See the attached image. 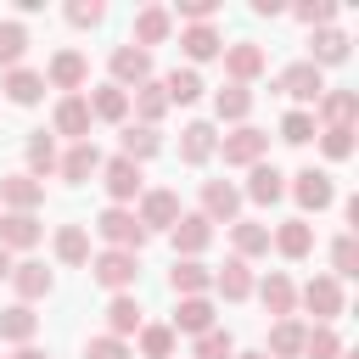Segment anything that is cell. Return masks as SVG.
I'll return each mask as SVG.
<instances>
[{
	"instance_id": "1",
	"label": "cell",
	"mask_w": 359,
	"mask_h": 359,
	"mask_svg": "<svg viewBox=\"0 0 359 359\" xmlns=\"http://www.w3.org/2000/svg\"><path fill=\"white\" fill-rule=\"evenodd\" d=\"M95 236H101L112 252H140V241H146V230H140L135 208H107V213L95 219Z\"/></svg>"
},
{
	"instance_id": "2",
	"label": "cell",
	"mask_w": 359,
	"mask_h": 359,
	"mask_svg": "<svg viewBox=\"0 0 359 359\" xmlns=\"http://www.w3.org/2000/svg\"><path fill=\"white\" fill-rule=\"evenodd\" d=\"M90 275L118 297V292H129V286L140 280V258H135V252H112V247H107V252H95V258H90Z\"/></svg>"
},
{
	"instance_id": "3",
	"label": "cell",
	"mask_w": 359,
	"mask_h": 359,
	"mask_svg": "<svg viewBox=\"0 0 359 359\" xmlns=\"http://www.w3.org/2000/svg\"><path fill=\"white\" fill-rule=\"evenodd\" d=\"M297 303L314 314V325H331V320L342 314V280H331V275H314V280L297 292Z\"/></svg>"
},
{
	"instance_id": "4",
	"label": "cell",
	"mask_w": 359,
	"mask_h": 359,
	"mask_svg": "<svg viewBox=\"0 0 359 359\" xmlns=\"http://www.w3.org/2000/svg\"><path fill=\"white\" fill-rule=\"evenodd\" d=\"M275 90H280V95H292L297 107H309V101H320V95H325V73H320L314 62H292V67L275 79Z\"/></svg>"
},
{
	"instance_id": "5",
	"label": "cell",
	"mask_w": 359,
	"mask_h": 359,
	"mask_svg": "<svg viewBox=\"0 0 359 359\" xmlns=\"http://www.w3.org/2000/svg\"><path fill=\"white\" fill-rule=\"evenodd\" d=\"M219 151H224V163H236V168H252V163H264V151H269V135H264V129H252V123H241L236 135H219Z\"/></svg>"
},
{
	"instance_id": "6",
	"label": "cell",
	"mask_w": 359,
	"mask_h": 359,
	"mask_svg": "<svg viewBox=\"0 0 359 359\" xmlns=\"http://www.w3.org/2000/svg\"><path fill=\"white\" fill-rule=\"evenodd\" d=\"M292 196H297L303 213H320V208L337 202V185H331L325 168H297V174H292Z\"/></svg>"
},
{
	"instance_id": "7",
	"label": "cell",
	"mask_w": 359,
	"mask_h": 359,
	"mask_svg": "<svg viewBox=\"0 0 359 359\" xmlns=\"http://www.w3.org/2000/svg\"><path fill=\"white\" fill-rule=\"evenodd\" d=\"M146 79H151V50L118 45V50H112V79H107V84H118V90H140Z\"/></svg>"
},
{
	"instance_id": "8",
	"label": "cell",
	"mask_w": 359,
	"mask_h": 359,
	"mask_svg": "<svg viewBox=\"0 0 359 359\" xmlns=\"http://www.w3.org/2000/svg\"><path fill=\"white\" fill-rule=\"evenodd\" d=\"M101 185H107L112 208L135 202V196H140V163H129V157H112V163H101Z\"/></svg>"
},
{
	"instance_id": "9",
	"label": "cell",
	"mask_w": 359,
	"mask_h": 359,
	"mask_svg": "<svg viewBox=\"0 0 359 359\" xmlns=\"http://www.w3.org/2000/svg\"><path fill=\"white\" fill-rule=\"evenodd\" d=\"M236 213H241V191L230 180H208L202 185V219L208 224H236Z\"/></svg>"
},
{
	"instance_id": "10",
	"label": "cell",
	"mask_w": 359,
	"mask_h": 359,
	"mask_svg": "<svg viewBox=\"0 0 359 359\" xmlns=\"http://www.w3.org/2000/svg\"><path fill=\"white\" fill-rule=\"evenodd\" d=\"M219 56H224L230 84H252V79L264 73V45H252V39H236V45H224Z\"/></svg>"
},
{
	"instance_id": "11",
	"label": "cell",
	"mask_w": 359,
	"mask_h": 359,
	"mask_svg": "<svg viewBox=\"0 0 359 359\" xmlns=\"http://www.w3.org/2000/svg\"><path fill=\"white\" fill-rule=\"evenodd\" d=\"M56 174H62L67 185H84L90 174H101V151H95V140H73V146L56 157Z\"/></svg>"
},
{
	"instance_id": "12",
	"label": "cell",
	"mask_w": 359,
	"mask_h": 359,
	"mask_svg": "<svg viewBox=\"0 0 359 359\" xmlns=\"http://www.w3.org/2000/svg\"><path fill=\"white\" fill-rule=\"evenodd\" d=\"M168 286H174V297H208V292H213V269H208L202 258H174Z\"/></svg>"
},
{
	"instance_id": "13",
	"label": "cell",
	"mask_w": 359,
	"mask_h": 359,
	"mask_svg": "<svg viewBox=\"0 0 359 359\" xmlns=\"http://www.w3.org/2000/svg\"><path fill=\"white\" fill-rule=\"evenodd\" d=\"M252 292H258V303H264V309H269L275 320H292V309H297V286H292V275L269 269V275H264V280H258Z\"/></svg>"
},
{
	"instance_id": "14",
	"label": "cell",
	"mask_w": 359,
	"mask_h": 359,
	"mask_svg": "<svg viewBox=\"0 0 359 359\" xmlns=\"http://www.w3.org/2000/svg\"><path fill=\"white\" fill-rule=\"evenodd\" d=\"M168 28H174V11H168V6H140V11H135V39H129V45H135V50H151V45L168 39Z\"/></svg>"
},
{
	"instance_id": "15",
	"label": "cell",
	"mask_w": 359,
	"mask_h": 359,
	"mask_svg": "<svg viewBox=\"0 0 359 359\" xmlns=\"http://www.w3.org/2000/svg\"><path fill=\"white\" fill-rule=\"evenodd\" d=\"M84 79H90V62H84L79 50H56L50 67H45V84H56V90H67V95H79Z\"/></svg>"
},
{
	"instance_id": "16",
	"label": "cell",
	"mask_w": 359,
	"mask_h": 359,
	"mask_svg": "<svg viewBox=\"0 0 359 359\" xmlns=\"http://www.w3.org/2000/svg\"><path fill=\"white\" fill-rule=\"evenodd\" d=\"M0 202H6V213H34L45 202V185L34 174H6L0 180Z\"/></svg>"
},
{
	"instance_id": "17",
	"label": "cell",
	"mask_w": 359,
	"mask_h": 359,
	"mask_svg": "<svg viewBox=\"0 0 359 359\" xmlns=\"http://www.w3.org/2000/svg\"><path fill=\"white\" fill-rule=\"evenodd\" d=\"M135 219H140V230H174L180 224V196L174 191H146Z\"/></svg>"
},
{
	"instance_id": "18",
	"label": "cell",
	"mask_w": 359,
	"mask_h": 359,
	"mask_svg": "<svg viewBox=\"0 0 359 359\" xmlns=\"http://www.w3.org/2000/svg\"><path fill=\"white\" fill-rule=\"evenodd\" d=\"M39 236H45V224L34 213H0V247L6 252H28V247H39Z\"/></svg>"
},
{
	"instance_id": "19",
	"label": "cell",
	"mask_w": 359,
	"mask_h": 359,
	"mask_svg": "<svg viewBox=\"0 0 359 359\" xmlns=\"http://www.w3.org/2000/svg\"><path fill=\"white\" fill-rule=\"evenodd\" d=\"M269 247H275L280 258H309V247H314V224H309V219H286V224L269 230Z\"/></svg>"
},
{
	"instance_id": "20",
	"label": "cell",
	"mask_w": 359,
	"mask_h": 359,
	"mask_svg": "<svg viewBox=\"0 0 359 359\" xmlns=\"http://www.w3.org/2000/svg\"><path fill=\"white\" fill-rule=\"evenodd\" d=\"M11 286H17V297H22V303H39V297H50V286H56V275H50L45 264H34V258H22V264H11Z\"/></svg>"
},
{
	"instance_id": "21",
	"label": "cell",
	"mask_w": 359,
	"mask_h": 359,
	"mask_svg": "<svg viewBox=\"0 0 359 359\" xmlns=\"http://www.w3.org/2000/svg\"><path fill=\"white\" fill-rule=\"evenodd\" d=\"M90 101L84 95H62L56 101V135H67V140H90Z\"/></svg>"
},
{
	"instance_id": "22",
	"label": "cell",
	"mask_w": 359,
	"mask_h": 359,
	"mask_svg": "<svg viewBox=\"0 0 359 359\" xmlns=\"http://www.w3.org/2000/svg\"><path fill=\"white\" fill-rule=\"evenodd\" d=\"M168 236H174V252H180V258H196V252L213 241V224H208L202 213H180V224H174Z\"/></svg>"
},
{
	"instance_id": "23",
	"label": "cell",
	"mask_w": 359,
	"mask_h": 359,
	"mask_svg": "<svg viewBox=\"0 0 359 359\" xmlns=\"http://www.w3.org/2000/svg\"><path fill=\"white\" fill-rule=\"evenodd\" d=\"M0 90H6L11 107H34V101L45 95V73H34V67H11V73L0 79Z\"/></svg>"
},
{
	"instance_id": "24",
	"label": "cell",
	"mask_w": 359,
	"mask_h": 359,
	"mask_svg": "<svg viewBox=\"0 0 359 359\" xmlns=\"http://www.w3.org/2000/svg\"><path fill=\"white\" fill-rule=\"evenodd\" d=\"M84 101H90V118H101V123H123L129 118V90H118V84H95Z\"/></svg>"
},
{
	"instance_id": "25",
	"label": "cell",
	"mask_w": 359,
	"mask_h": 359,
	"mask_svg": "<svg viewBox=\"0 0 359 359\" xmlns=\"http://www.w3.org/2000/svg\"><path fill=\"white\" fill-rule=\"evenodd\" d=\"M314 107H320L325 129H353V118H359V95L353 90H325Z\"/></svg>"
},
{
	"instance_id": "26",
	"label": "cell",
	"mask_w": 359,
	"mask_h": 359,
	"mask_svg": "<svg viewBox=\"0 0 359 359\" xmlns=\"http://www.w3.org/2000/svg\"><path fill=\"white\" fill-rule=\"evenodd\" d=\"M213 292H219L224 303H241V297H252V269H247L241 258H224V269H213Z\"/></svg>"
},
{
	"instance_id": "27",
	"label": "cell",
	"mask_w": 359,
	"mask_h": 359,
	"mask_svg": "<svg viewBox=\"0 0 359 359\" xmlns=\"http://www.w3.org/2000/svg\"><path fill=\"white\" fill-rule=\"evenodd\" d=\"M202 337V331H213V297H180V309H174V337Z\"/></svg>"
},
{
	"instance_id": "28",
	"label": "cell",
	"mask_w": 359,
	"mask_h": 359,
	"mask_svg": "<svg viewBox=\"0 0 359 359\" xmlns=\"http://www.w3.org/2000/svg\"><path fill=\"white\" fill-rule=\"evenodd\" d=\"M34 331H39V314H34L28 303H11V309H0V342H17V348H28V342H34Z\"/></svg>"
},
{
	"instance_id": "29",
	"label": "cell",
	"mask_w": 359,
	"mask_h": 359,
	"mask_svg": "<svg viewBox=\"0 0 359 359\" xmlns=\"http://www.w3.org/2000/svg\"><path fill=\"white\" fill-rule=\"evenodd\" d=\"M213 151H219L213 123H185V129H180V163H208Z\"/></svg>"
},
{
	"instance_id": "30",
	"label": "cell",
	"mask_w": 359,
	"mask_h": 359,
	"mask_svg": "<svg viewBox=\"0 0 359 359\" xmlns=\"http://www.w3.org/2000/svg\"><path fill=\"white\" fill-rule=\"evenodd\" d=\"M247 196L264 202V208L280 202V196H286V174H280L275 163H252V174H247Z\"/></svg>"
},
{
	"instance_id": "31",
	"label": "cell",
	"mask_w": 359,
	"mask_h": 359,
	"mask_svg": "<svg viewBox=\"0 0 359 359\" xmlns=\"http://www.w3.org/2000/svg\"><path fill=\"white\" fill-rule=\"evenodd\" d=\"M140 325H146V320H140V303H135L129 292H118V297L107 303V337H118V342H123V337H135Z\"/></svg>"
},
{
	"instance_id": "32",
	"label": "cell",
	"mask_w": 359,
	"mask_h": 359,
	"mask_svg": "<svg viewBox=\"0 0 359 359\" xmlns=\"http://www.w3.org/2000/svg\"><path fill=\"white\" fill-rule=\"evenodd\" d=\"M180 45H185V56H191V62H213V56L224 50V39H219V28H213V22H191V28L180 34Z\"/></svg>"
},
{
	"instance_id": "33",
	"label": "cell",
	"mask_w": 359,
	"mask_h": 359,
	"mask_svg": "<svg viewBox=\"0 0 359 359\" xmlns=\"http://www.w3.org/2000/svg\"><path fill=\"white\" fill-rule=\"evenodd\" d=\"M230 241H236V258L247 264V258L269 252V224H258V219H236V224H230Z\"/></svg>"
},
{
	"instance_id": "34",
	"label": "cell",
	"mask_w": 359,
	"mask_h": 359,
	"mask_svg": "<svg viewBox=\"0 0 359 359\" xmlns=\"http://www.w3.org/2000/svg\"><path fill=\"white\" fill-rule=\"evenodd\" d=\"M118 157H129V163H146V157H157L163 151V140H157V129H146V123H129L123 135H118Z\"/></svg>"
},
{
	"instance_id": "35",
	"label": "cell",
	"mask_w": 359,
	"mask_h": 359,
	"mask_svg": "<svg viewBox=\"0 0 359 359\" xmlns=\"http://www.w3.org/2000/svg\"><path fill=\"white\" fill-rule=\"evenodd\" d=\"M303 331H309L303 320H275L269 325V353L275 359H303Z\"/></svg>"
},
{
	"instance_id": "36",
	"label": "cell",
	"mask_w": 359,
	"mask_h": 359,
	"mask_svg": "<svg viewBox=\"0 0 359 359\" xmlns=\"http://www.w3.org/2000/svg\"><path fill=\"white\" fill-rule=\"evenodd\" d=\"M314 67H337V62H348V34L342 28H314V56H309Z\"/></svg>"
},
{
	"instance_id": "37",
	"label": "cell",
	"mask_w": 359,
	"mask_h": 359,
	"mask_svg": "<svg viewBox=\"0 0 359 359\" xmlns=\"http://www.w3.org/2000/svg\"><path fill=\"white\" fill-rule=\"evenodd\" d=\"M213 112H219L224 123H241V118L252 112V90H247V84H224V90H213Z\"/></svg>"
},
{
	"instance_id": "38",
	"label": "cell",
	"mask_w": 359,
	"mask_h": 359,
	"mask_svg": "<svg viewBox=\"0 0 359 359\" xmlns=\"http://www.w3.org/2000/svg\"><path fill=\"white\" fill-rule=\"evenodd\" d=\"M56 258L73 264V269L90 264V236H84V224H62V230H56Z\"/></svg>"
},
{
	"instance_id": "39",
	"label": "cell",
	"mask_w": 359,
	"mask_h": 359,
	"mask_svg": "<svg viewBox=\"0 0 359 359\" xmlns=\"http://www.w3.org/2000/svg\"><path fill=\"white\" fill-rule=\"evenodd\" d=\"M163 95H168V107H191V101L202 95V79H196V67H174V73L163 79Z\"/></svg>"
},
{
	"instance_id": "40",
	"label": "cell",
	"mask_w": 359,
	"mask_h": 359,
	"mask_svg": "<svg viewBox=\"0 0 359 359\" xmlns=\"http://www.w3.org/2000/svg\"><path fill=\"white\" fill-rule=\"evenodd\" d=\"M129 107H135V112H140V123L151 129V123H157V118L168 112V95H163V84H157V79H146V84H140V90L129 95Z\"/></svg>"
},
{
	"instance_id": "41",
	"label": "cell",
	"mask_w": 359,
	"mask_h": 359,
	"mask_svg": "<svg viewBox=\"0 0 359 359\" xmlns=\"http://www.w3.org/2000/svg\"><path fill=\"white\" fill-rule=\"evenodd\" d=\"M28 174L45 185V174H56V140L39 129V135H28Z\"/></svg>"
},
{
	"instance_id": "42",
	"label": "cell",
	"mask_w": 359,
	"mask_h": 359,
	"mask_svg": "<svg viewBox=\"0 0 359 359\" xmlns=\"http://www.w3.org/2000/svg\"><path fill=\"white\" fill-rule=\"evenodd\" d=\"M359 275V236L348 230V236H337V247H331V280H353Z\"/></svg>"
},
{
	"instance_id": "43",
	"label": "cell",
	"mask_w": 359,
	"mask_h": 359,
	"mask_svg": "<svg viewBox=\"0 0 359 359\" xmlns=\"http://www.w3.org/2000/svg\"><path fill=\"white\" fill-rule=\"evenodd\" d=\"M303 359H342V337L331 325H309L303 331Z\"/></svg>"
},
{
	"instance_id": "44",
	"label": "cell",
	"mask_w": 359,
	"mask_h": 359,
	"mask_svg": "<svg viewBox=\"0 0 359 359\" xmlns=\"http://www.w3.org/2000/svg\"><path fill=\"white\" fill-rule=\"evenodd\" d=\"M22 50H28V28L22 22H0V67H22Z\"/></svg>"
},
{
	"instance_id": "45",
	"label": "cell",
	"mask_w": 359,
	"mask_h": 359,
	"mask_svg": "<svg viewBox=\"0 0 359 359\" xmlns=\"http://www.w3.org/2000/svg\"><path fill=\"white\" fill-rule=\"evenodd\" d=\"M280 140L309 146V140H314V112H309V107H292V112L280 118Z\"/></svg>"
},
{
	"instance_id": "46",
	"label": "cell",
	"mask_w": 359,
	"mask_h": 359,
	"mask_svg": "<svg viewBox=\"0 0 359 359\" xmlns=\"http://www.w3.org/2000/svg\"><path fill=\"white\" fill-rule=\"evenodd\" d=\"M135 337H140V353L146 359H168L174 353V325H140Z\"/></svg>"
},
{
	"instance_id": "47",
	"label": "cell",
	"mask_w": 359,
	"mask_h": 359,
	"mask_svg": "<svg viewBox=\"0 0 359 359\" xmlns=\"http://www.w3.org/2000/svg\"><path fill=\"white\" fill-rule=\"evenodd\" d=\"M191 359H236V342H230V331H202L196 337V348H191Z\"/></svg>"
},
{
	"instance_id": "48",
	"label": "cell",
	"mask_w": 359,
	"mask_h": 359,
	"mask_svg": "<svg viewBox=\"0 0 359 359\" xmlns=\"http://www.w3.org/2000/svg\"><path fill=\"white\" fill-rule=\"evenodd\" d=\"M320 146L331 163H348L353 157V129H320Z\"/></svg>"
},
{
	"instance_id": "49",
	"label": "cell",
	"mask_w": 359,
	"mask_h": 359,
	"mask_svg": "<svg viewBox=\"0 0 359 359\" xmlns=\"http://www.w3.org/2000/svg\"><path fill=\"white\" fill-rule=\"evenodd\" d=\"M101 17H107L101 0H73V6H67V22H73V28H95Z\"/></svg>"
},
{
	"instance_id": "50",
	"label": "cell",
	"mask_w": 359,
	"mask_h": 359,
	"mask_svg": "<svg viewBox=\"0 0 359 359\" xmlns=\"http://www.w3.org/2000/svg\"><path fill=\"white\" fill-rule=\"evenodd\" d=\"M331 17H337L331 0H303L297 6V22H309V28H331Z\"/></svg>"
},
{
	"instance_id": "51",
	"label": "cell",
	"mask_w": 359,
	"mask_h": 359,
	"mask_svg": "<svg viewBox=\"0 0 359 359\" xmlns=\"http://www.w3.org/2000/svg\"><path fill=\"white\" fill-rule=\"evenodd\" d=\"M84 359H135V353H129V342H118V337H90Z\"/></svg>"
},
{
	"instance_id": "52",
	"label": "cell",
	"mask_w": 359,
	"mask_h": 359,
	"mask_svg": "<svg viewBox=\"0 0 359 359\" xmlns=\"http://www.w3.org/2000/svg\"><path fill=\"white\" fill-rule=\"evenodd\" d=\"M174 11H180V17H185V22H208V17H213V11H219V0H180V6H174Z\"/></svg>"
},
{
	"instance_id": "53",
	"label": "cell",
	"mask_w": 359,
	"mask_h": 359,
	"mask_svg": "<svg viewBox=\"0 0 359 359\" xmlns=\"http://www.w3.org/2000/svg\"><path fill=\"white\" fill-rule=\"evenodd\" d=\"M11 359H50V353H39V348H34V342H28V348H17V353H11Z\"/></svg>"
},
{
	"instance_id": "54",
	"label": "cell",
	"mask_w": 359,
	"mask_h": 359,
	"mask_svg": "<svg viewBox=\"0 0 359 359\" xmlns=\"http://www.w3.org/2000/svg\"><path fill=\"white\" fill-rule=\"evenodd\" d=\"M0 280H11V252L0 247Z\"/></svg>"
},
{
	"instance_id": "55",
	"label": "cell",
	"mask_w": 359,
	"mask_h": 359,
	"mask_svg": "<svg viewBox=\"0 0 359 359\" xmlns=\"http://www.w3.org/2000/svg\"><path fill=\"white\" fill-rule=\"evenodd\" d=\"M236 359H264V353H236Z\"/></svg>"
},
{
	"instance_id": "56",
	"label": "cell",
	"mask_w": 359,
	"mask_h": 359,
	"mask_svg": "<svg viewBox=\"0 0 359 359\" xmlns=\"http://www.w3.org/2000/svg\"><path fill=\"white\" fill-rule=\"evenodd\" d=\"M342 359H359V353H348V348H342Z\"/></svg>"
}]
</instances>
